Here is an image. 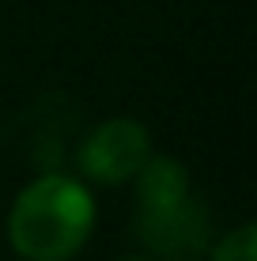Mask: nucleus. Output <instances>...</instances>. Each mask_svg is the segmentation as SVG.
Wrapping results in <instances>:
<instances>
[{"instance_id": "f257e3e1", "label": "nucleus", "mask_w": 257, "mask_h": 261, "mask_svg": "<svg viewBox=\"0 0 257 261\" xmlns=\"http://www.w3.org/2000/svg\"><path fill=\"white\" fill-rule=\"evenodd\" d=\"M95 227V197L68 174H42L12 201L8 242L23 261H68Z\"/></svg>"}, {"instance_id": "f03ea898", "label": "nucleus", "mask_w": 257, "mask_h": 261, "mask_svg": "<svg viewBox=\"0 0 257 261\" xmlns=\"http://www.w3.org/2000/svg\"><path fill=\"white\" fill-rule=\"evenodd\" d=\"M152 155V137L132 118H110L95 125L76 151L79 174L99 186H125Z\"/></svg>"}, {"instance_id": "7ed1b4c3", "label": "nucleus", "mask_w": 257, "mask_h": 261, "mask_svg": "<svg viewBox=\"0 0 257 261\" xmlns=\"http://www.w3.org/2000/svg\"><path fill=\"white\" fill-rule=\"evenodd\" d=\"M152 261H197L212 246V212L205 201L185 197L159 212H136L132 220Z\"/></svg>"}, {"instance_id": "20e7f679", "label": "nucleus", "mask_w": 257, "mask_h": 261, "mask_svg": "<svg viewBox=\"0 0 257 261\" xmlns=\"http://www.w3.org/2000/svg\"><path fill=\"white\" fill-rule=\"evenodd\" d=\"M136 212H159L185 201L189 190V170L170 155H148V163L136 170Z\"/></svg>"}, {"instance_id": "39448f33", "label": "nucleus", "mask_w": 257, "mask_h": 261, "mask_svg": "<svg viewBox=\"0 0 257 261\" xmlns=\"http://www.w3.org/2000/svg\"><path fill=\"white\" fill-rule=\"evenodd\" d=\"M212 261H257V227L242 223V227L227 231L212 246Z\"/></svg>"}, {"instance_id": "423d86ee", "label": "nucleus", "mask_w": 257, "mask_h": 261, "mask_svg": "<svg viewBox=\"0 0 257 261\" xmlns=\"http://www.w3.org/2000/svg\"><path fill=\"white\" fill-rule=\"evenodd\" d=\"M118 261H152V257H118Z\"/></svg>"}]
</instances>
